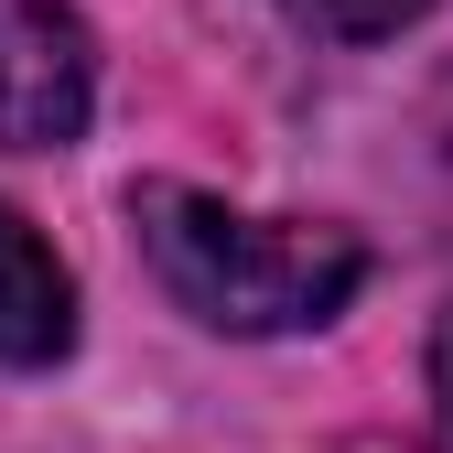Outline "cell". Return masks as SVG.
<instances>
[{"mask_svg":"<svg viewBox=\"0 0 453 453\" xmlns=\"http://www.w3.org/2000/svg\"><path fill=\"white\" fill-rule=\"evenodd\" d=\"M432 421H442V453H453V303L432 324Z\"/></svg>","mask_w":453,"mask_h":453,"instance_id":"5","label":"cell"},{"mask_svg":"<svg viewBox=\"0 0 453 453\" xmlns=\"http://www.w3.org/2000/svg\"><path fill=\"white\" fill-rule=\"evenodd\" d=\"M292 22H313V33H334V43H378V33H400V22H421L432 0H280Z\"/></svg>","mask_w":453,"mask_h":453,"instance_id":"4","label":"cell"},{"mask_svg":"<svg viewBox=\"0 0 453 453\" xmlns=\"http://www.w3.org/2000/svg\"><path fill=\"white\" fill-rule=\"evenodd\" d=\"M130 226H141L151 280L195 324H216V334H313V324L346 313L357 280H367V238L357 226L249 216V205L195 195V184H141Z\"/></svg>","mask_w":453,"mask_h":453,"instance_id":"1","label":"cell"},{"mask_svg":"<svg viewBox=\"0 0 453 453\" xmlns=\"http://www.w3.org/2000/svg\"><path fill=\"white\" fill-rule=\"evenodd\" d=\"M442 184H453V97H442Z\"/></svg>","mask_w":453,"mask_h":453,"instance_id":"6","label":"cell"},{"mask_svg":"<svg viewBox=\"0 0 453 453\" xmlns=\"http://www.w3.org/2000/svg\"><path fill=\"white\" fill-rule=\"evenodd\" d=\"M65 346H76V280L0 205V367H54Z\"/></svg>","mask_w":453,"mask_h":453,"instance_id":"3","label":"cell"},{"mask_svg":"<svg viewBox=\"0 0 453 453\" xmlns=\"http://www.w3.org/2000/svg\"><path fill=\"white\" fill-rule=\"evenodd\" d=\"M97 108V43L65 0H0V151H65Z\"/></svg>","mask_w":453,"mask_h":453,"instance_id":"2","label":"cell"}]
</instances>
